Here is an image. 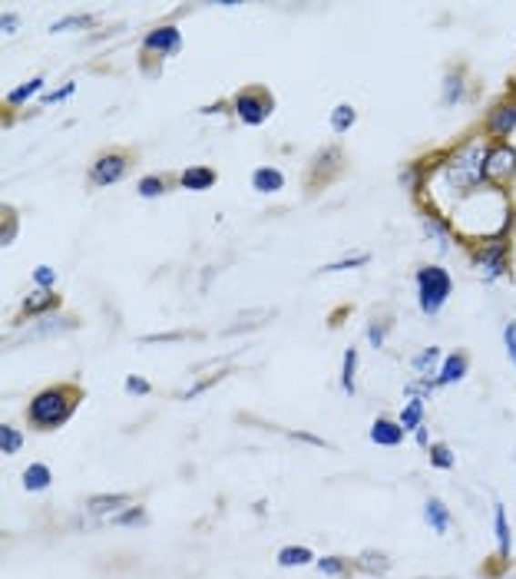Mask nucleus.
<instances>
[{"mask_svg":"<svg viewBox=\"0 0 516 579\" xmlns=\"http://www.w3.org/2000/svg\"><path fill=\"white\" fill-rule=\"evenodd\" d=\"M4 236H0V242L10 245L14 239H17V208L14 206H4Z\"/></svg>","mask_w":516,"mask_h":579,"instance_id":"33","label":"nucleus"},{"mask_svg":"<svg viewBox=\"0 0 516 579\" xmlns=\"http://www.w3.org/2000/svg\"><path fill=\"white\" fill-rule=\"evenodd\" d=\"M354 566L361 573H368V576H384V573H390V556L380 550H364Z\"/></svg>","mask_w":516,"mask_h":579,"instance_id":"20","label":"nucleus"},{"mask_svg":"<svg viewBox=\"0 0 516 579\" xmlns=\"http://www.w3.org/2000/svg\"><path fill=\"white\" fill-rule=\"evenodd\" d=\"M503 348H507L510 364L516 368V321H507V325H503Z\"/></svg>","mask_w":516,"mask_h":579,"instance_id":"38","label":"nucleus"},{"mask_svg":"<svg viewBox=\"0 0 516 579\" xmlns=\"http://www.w3.org/2000/svg\"><path fill=\"white\" fill-rule=\"evenodd\" d=\"M487 143L490 139L473 137L447 156L444 169H440V186H444L457 202H467V199H473V196H481L483 189H493V186H487V179H483Z\"/></svg>","mask_w":516,"mask_h":579,"instance_id":"1","label":"nucleus"},{"mask_svg":"<svg viewBox=\"0 0 516 579\" xmlns=\"http://www.w3.org/2000/svg\"><path fill=\"white\" fill-rule=\"evenodd\" d=\"M453 295V279L444 265H424L417 269V305L424 315H437Z\"/></svg>","mask_w":516,"mask_h":579,"instance_id":"4","label":"nucleus"},{"mask_svg":"<svg viewBox=\"0 0 516 579\" xmlns=\"http://www.w3.org/2000/svg\"><path fill=\"white\" fill-rule=\"evenodd\" d=\"M493 530H497V556L503 563H510V550H513V536H510V520L503 503L493 507Z\"/></svg>","mask_w":516,"mask_h":579,"instance_id":"18","label":"nucleus"},{"mask_svg":"<svg viewBox=\"0 0 516 579\" xmlns=\"http://www.w3.org/2000/svg\"><path fill=\"white\" fill-rule=\"evenodd\" d=\"M44 90V76H34V80H27V83H20L17 90H10L7 93V107H20V103H27L34 93H40Z\"/></svg>","mask_w":516,"mask_h":579,"instance_id":"26","label":"nucleus"},{"mask_svg":"<svg viewBox=\"0 0 516 579\" xmlns=\"http://www.w3.org/2000/svg\"><path fill=\"white\" fill-rule=\"evenodd\" d=\"M80 328V318L73 315V311H56V315H46L40 321L20 335V344H34V341H46V338H60V335H70Z\"/></svg>","mask_w":516,"mask_h":579,"instance_id":"9","label":"nucleus"},{"mask_svg":"<svg viewBox=\"0 0 516 579\" xmlns=\"http://www.w3.org/2000/svg\"><path fill=\"white\" fill-rule=\"evenodd\" d=\"M315 560V553L309 546H281L278 550V566H309Z\"/></svg>","mask_w":516,"mask_h":579,"instance_id":"25","label":"nucleus"},{"mask_svg":"<svg viewBox=\"0 0 516 579\" xmlns=\"http://www.w3.org/2000/svg\"><path fill=\"white\" fill-rule=\"evenodd\" d=\"M20 447H24V437H20L17 427H14V424L0 427V451H4V453H17Z\"/></svg>","mask_w":516,"mask_h":579,"instance_id":"31","label":"nucleus"},{"mask_svg":"<svg viewBox=\"0 0 516 579\" xmlns=\"http://www.w3.org/2000/svg\"><path fill=\"white\" fill-rule=\"evenodd\" d=\"M318 570L325 573V576L348 579L351 576V560H344V556H325V560H318Z\"/></svg>","mask_w":516,"mask_h":579,"instance_id":"28","label":"nucleus"},{"mask_svg":"<svg viewBox=\"0 0 516 579\" xmlns=\"http://www.w3.org/2000/svg\"><path fill=\"white\" fill-rule=\"evenodd\" d=\"M50 483H54V473H50L46 463H30L27 471H24V490H30V493H40Z\"/></svg>","mask_w":516,"mask_h":579,"instance_id":"21","label":"nucleus"},{"mask_svg":"<svg viewBox=\"0 0 516 579\" xmlns=\"http://www.w3.org/2000/svg\"><path fill=\"white\" fill-rule=\"evenodd\" d=\"M483 179L493 189H510L516 182V146L510 139H490L483 159Z\"/></svg>","mask_w":516,"mask_h":579,"instance_id":"6","label":"nucleus"},{"mask_svg":"<svg viewBox=\"0 0 516 579\" xmlns=\"http://www.w3.org/2000/svg\"><path fill=\"white\" fill-rule=\"evenodd\" d=\"M404 427H400V421H390V417H378L371 424V441L378 443V447H398L400 441H404Z\"/></svg>","mask_w":516,"mask_h":579,"instance_id":"17","label":"nucleus"},{"mask_svg":"<svg viewBox=\"0 0 516 579\" xmlns=\"http://www.w3.org/2000/svg\"><path fill=\"white\" fill-rule=\"evenodd\" d=\"M129 500L133 497H126V493H100V497H90L86 507H90V513L100 516V520H113V516L129 507Z\"/></svg>","mask_w":516,"mask_h":579,"instance_id":"16","label":"nucleus"},{"mask_svg":"<svg viewBox=\"0 0 516 579\" xmlns=\"http://www.w3.org/2000/svg\"><path fill=\"white\" fill-rule=\"evenodd\" d=\"M440 348H420V351L414 354V361H410V368H414L417 374H427V371H434V368H440Z\"/></svg>","mask_w":516,"mask_h":579,"instance_id":"27","label":"nucleus"},{"mask_svg":"<svg viewBox=\"0 0 516 579\" xmlns=\"http://www.w3.org/2000/svg\"><path fill=\"white\" fill-rule=\"evenodd\" d=\"M149 391H153V384L146 378H139V374H129L126 378V394H133V398H146Z\"/></svg>","mask_w":516,"mask_h":579,"instance_id":"37","label":"nucleus"},{"mask_svg":"<svg viewBox=\"0 0 516 579\" xmlns=\"http://www.w3.org/2000/svg\"><path fill=\"white\" fill-rule=\"evenodd\" d=\"M467 66L463 64H453L450 70H447V76H444V107H460L463 100H467Z\"/></svg>","mask_w":516,"mask_h":579,"instance_id":"12","label":"nucleus"},{"mask_svg":"<svg viewBox=\"0 0 516 579\" xmlns=\"http://www.w3.org/2000/svg\"><path fill=\"white\" fill-rule=\"evenodd\" d=\"M218 182L216 169L212 166H189L186 172H179V189H192V192H206Z\"/></svg>","mask_w":516,"mask_h":579,"instance_id":"15","label":"nucleus"},{"mask_svg":"<svg viewBox=\"0 0 516 579\" xmlns=\"http://www.w3.org/2000/svg\"><path fill=\"white\" fill-rule=\"evenodd\" d=\"M252 186H255V192H278L281 186H285V176H281V169L262 166V169L252 172Z\"/></svg>","mask_w":516,"mask_h":579,"instance_id":"22","label":"nucleus"},{"mask_svg":"<svg viewBox=\"0 0 516 579\" xmlns=\"http://www.w3.org/2000/svg\"><path fill=\"white\" fill-rule=\"evenodd\" d=\"M424 520L434 526V533H447L450 530V510L440 497H430L424 503Z\"/></svg>","mask_w":516,"mask_h":579,"instance_id":"19","label":"nucleus"},{"mask_svg":"<svg viewBox=\"0 0 516 579\" xmlns=\"http://www.w3.org/2000/svg\"><path fill=\"white\" fill-rule=\"evenodd\" d=\"M513 93H516V83H513Z\"/></svg>","mask_w":516,"mask_h":579,"instance_id":"43","label":"nucleus"},{"mask_svg":"<svg viewBox=\"0 0 516 579\" xmlns=\"http://www.w3.org/2000/svg\"><path fill=\"white\" fill-rule=\"evenodd\" d=\"M354 119H358V113H354L351 103H338L335 109H331V129L335 133H344V129L354 127Z\"/></svg>","mask_w":516,"mask_h":579,"instance_id":"29","label":"nucleus"},{"mask_svg":"<svg viewBox=\"0 0 516 579\" xmlns=\"http://www.w3.org/2000/svg\"><path fill=\"white\" fill-rule=\"evenodd\" d=\"M176 186H179V176L153 172V176H143V179L137 182V192L143 196V199H159V196H166V192L176 189Z\"/></svg>","mask_w":516,"mask_h":579,"instance_id":"14","label":"nucleus"},{"mask_svg":"<svg viewBox=\"0 0 516 579\" xmlns=\"http://www.w3.org/2000/svg\"><path fill=\"white\" fill-rule=\"evenodd\" d=\"M400 427L404 431H417V427H424V401L420 398H410L408 404H404V411H400Z\"/></svg>","mask_w":516,"mask_h":579,"instance_id":"24","label":"nucleus"},{"mask_svg":"<svg viewBox=\"0 0 516 579\" xmlns=\"http://www.w3.org/2000/svg\"><path fill=\"white\" fill-rule=\"evenodd\" d=\"M143 520H146L143 507H126L123 513L113 516V523H119V526H137V523H143Z\"/></svg>","mask_w":516,"mask_h":579,"instance_id":"35","label":"nucleus"},{"mask_svg":"<svg viewBox=\"0 0 516 579\" xmlns=\"http://www.w3.org/2000/svg\"><path fill=\"white\" fill-rule=\"evenodd\" d=\"M182 46V34L176 24H159L143 36V50H139V70H146L149 76L159 73L166 56H172Z\"/></svg>","mask_w":516,"mask_h":579,"instance_id":"5","label":"nucleus"},{"mask_svg":"<svg viewBox=\"0 0 516 579\" xmlns=\"http://www.w3.org/2000/svg\"><path fill=\"white\" fill-rule=\"evenodd\" d=\"M427 451H430V463H434L437 471H450L453 463V453H450V447H447V443H430V447H427Z\"/></svg>","mask_w":516,"mask_h":579,"instance_id":"32","label":"nucleus"},{"mask_svg":"<svg viewBox=\"0 0 516 579\" xmlns=\"http://www.w3.org/2000/svg\"><path fill=\"white\" fill-rule=\"evenodd\" d=\"M344 166H348V159H344L341 146H325V149L311 159L309 176H305V182H309L305 192H309V196H318L321 189H328V186L344 172Z\"/></svg>","mask_w":516,"mask_h":579,"instance_id":"8","label":"nucleus"},{"mask_svg":"<svg viewBox=\"0 0 516 579\" xmlns=\"http://www.w3.org/2000/svg\"><path fill=\"white\" fill-rule=\"evenodd\" d=\"M64 308V299H60V291L54 289H34L27 295V299L20 301V315H17V325H24V321H40V318L46 315H56Z\"/></svg>","mask_w":516,"mask_h":579,"instance_id":"11","label":"nucleus"},{"mask_svg":"<svg viewBox=\"0 0 516 579\" xmlns=\"http://www.w3.org/2000/svg\"><path fill=\"white\" fill-rule=\"evenodd\" d=\"M86 398V391L80 388V381H54V384H46L40 388L30 398L27 404V424L40 434H50V431H60V427L76 414V408L83 404Z\"/></svg>","mask_w":516,"mask_h":579,"instance_id":"2","label":"nucleus"},{"mask_svg":"<svg viewBox=\"0 0 516 579\" xmlns=\"http://www.w3.org/2000/svg\"><path fill=\"white\" fill-rule=\"evenodd\" d=\"M218 378H226V371L222 374H208V378H202L199 384H192L189 391H182V398H196V394H199V391H206V388H212V384H216Z\"/></svg>","mask_w":516,"mask_h":579,"instance_id":"40","label":"nucleus"},{"mask_svg":"<svg viewBox=\"0 0 516 579\" xmlns=\"http://www.w3.org/2000/svg\"><path fill=\"white\" fill-rule=\"evenodd\" d=\"M232 109H236L238 123L245 127H262L265 119L275 113V93L262 83H252V86H242V90L232 96Z\"/></svg>","mask_w":516,"mask_h":579,"instance_id":"7","label":"nucleus"},{"mask_svg":"<svg viewBox=\"0 0 516 579\" xmlns=\"http://www.w3.org/2000/svg\"><path fill=\"white\" fill-rule=\"evenodd\" d=\"M17 30V14H4V34H14Z\"/></svg>","mask_w":516,"mask_h":579,"instance_id":"42","label":"nucleus"},{"mask_svg":"<svg viewBox=\"0 0 516 579\" xmlns=\"http://www.w3.org/2000/svg\"><path fill=\"white\" fill-rule=\"evenodd\" d=\"M368 259H371V255H354V259H341V262H335V265H325L321 272H344V269H361Z\"/></svg>","mask_w":516,"mask_h":579,"instance_id":"39","label":"nucleus"},{"mask_svg":"<svg viewBox=\"0 0 516 579\" xmlns=\"http://www.w3.org/2000/svg\"><path fill=\"white\" fill-rule=\"evenodd\" d=\"M34 285H36V289H54L56 272L50 269V265H36V269H34Z\"/></svg>","mask_w":516,"mask_h":579,"instance_id":"36","label":"nucleus"},{"mask_svg":"<svg viewBox=\"0 0 516 579\" xmlns=\"http://www.w3.org/2000/svg\"><path fill=\"white\" fill-rule=\"evenodd\" d=\"M390 325H394V315H388V311H374V318L368 321V341L374 344V348H380L384 344V338H388Z\"/></svg>","mask_w":516,"mask_h":579,"instance_id":"23","label":"nucleus"},{"mask_svg":"<svg viewBox=\"0 0 516 579\" xmlns=\"http://www.w3.org/2000/svg\"><path fill=\"white\" fill-rule=\"evenodd\" d=\"M467 371H470V354L463 351H450L444 358V364H440V371H437V384L440 388H447V384H457V381L467 378Z\"/></svg>","mask_w":516,"mask_h":579,"instance_id":"13","label":"nucleus"},{"mask_svg":"<svg viewBox=\"0 0 516 579\" xmlns=\"http://www.w3.org/2000/svg\"><path fill=\"white\" fill-rule=\"evenodd\" d=\"M354 371H358V348H348V351H344V371H341L344 394H354Z\"/></svg>","mask_w":516,"mask_h":579,"instance_id":"30","label":"nucleus"},{"mask_svg":"<svg viewBox=\"0 0 516 579\" xmlns=\"http://www.w3.org/2000/svg\"><path fill=\"white\" fill-rule=\"evenodd\" d=\"M93 20L86 17V14H80V17H66V20H56V24H50V34H66V30H83L90 27Z\"/></svg>","mask_w":516,"mask_h":579,"instance_id":"34","label":"nucleus"},{"mask_svg":"<svg viewBox=\"0 0 516 579\" xmlns=\"http://www.w3.org/2000/svg\"><path fill=\"white\" fill-rule=\"evenodd\" d=\"M516 129V93L503 96L500 103H493L483 119V137L487 139H507Z\"/></svg>","mask_w":516,"mask_h":579,"instance_id":"10","label":"nucleus"},{"mask_svg":"<svg viewBox=\"0 0 516 579\" xmlns=\"http://www.w3.org/2000/svg\"><path fill=\"white\" fill-rule=\"evenodd\" d=\"M70 93H73V83H66V86H64V90H60V93H50V96H44V103H56V100H64V96H70Z\"/></svg>","mask_w":516,"mask_h":579,"instance_id":"41","label":"nucleus"},{"mask_svg":"<svg viewBox=\"0 0 516 579\" xmlns=\"http://www.w3.org/2000/svg\"><path fill=\"white\" fill-rule=\"evenodd\" d=\"M139 153L133 146H106L93 156L90 169H86V182L93 189H106L113 182H119L123 176H129V169L137 166Z\"/></svg>","mask_w":516,"mask_h":579,"instance_id":"3","label":"nucleus"}]
</instances>
